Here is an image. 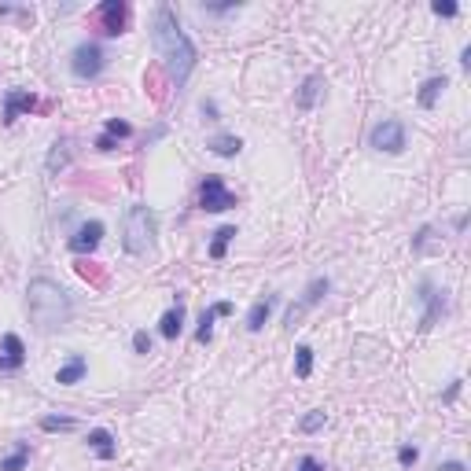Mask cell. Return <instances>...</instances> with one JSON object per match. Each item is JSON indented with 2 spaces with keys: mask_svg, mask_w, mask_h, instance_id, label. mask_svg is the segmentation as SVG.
Wrapping results in <instances>:
<instances>
[{
  "mask_svg": "<svg viewBox=\"0 0 471 471\" xmlns=\"http://www.w3.org/2000/svg\"><path fill=\"white\" fill-rule=\"evenodd\" d=\"M151 41H155V52L166 63V74L173 77V85H184L188 74L196 70V44L188 41V34L177 23V15L170 4H158L155 8V19H151Z\"/></svg>",
  "mask_w": 471,
  "mask_h": 471,
  "instance_id": "6da1fadb",
  "label": "cell"
},
{
  "mask_svg": "<svg viewBox=\"0 0 471 471\" xmlns=\"http://www.w3.org/2000/svg\"><path fill=\"white\" fill-rule=\"evenodd\" d=\"M26 313L34 320V328L41 335H48V332H59L63 324H70L74 302L56 280L37 276V280H30V287H26Z\"/></svg>",
  "mask_w": 471,
  "mask_h": 471,
  "instance_id": "7a4b0ae2",
  "label": "cell"
},
{
  "mask_svg": "<svg viewBox=\"0 0 471 471\" xmlns=\"http://www.w3.org/2000/svg\"><path fill=\"white\" fill-rule=\"evenodd\" d=\"M122 247L129 254H148L155 247V214L151 206H129L125 218H122Z\"/></svg>",
  "mask_w": 471,
  "mask_h": 471,
  "instance_id": "3957f363",
  "label": "cell"
},
{
  "mask_svg": "<svg viewBox=\"0 0 471 471\" xmlns=\"http://www.w3.org/2000/svg\"><path fill=\"white\" fill-rule=\"evenodd\" d=\"M107 67V56H103V48L100 44H92V41H81L74 52H70V74L77 81H92V77H100Z\"/></svg>",
  "mask_w": 471,
  "mask_h": 471,
  "instance_id": "277c9868",
  "label": "cell"
},
{
  "mask_svg": "<svg viewBox=\"0 0 471 471\" xmlns=\"http://www.w3.org/2000/svg\"><path fill=\"white\" fill-rule=\"evenodd\" d=\"M199 206L210 210V214H221V210H232L236 206V196L229 191V184H225L218 173H206L203 184H199Z\"/></svg>",
  "mask_w": 471,
  "mask_h": 471,
  "instance_id": "5b68a950",
  "label": "cell"
},
{
  "mask_svg": "<svg viewBox=\"0 0 471 471\" xmlns=\"http://www.w3.org/2000/svg\"><path fill=\"white\" fill-rule=\"evenodd\" d=\"M368 144H372L376 151L401 155V151H405V125H401V122H394V118H387V122H379V125H372Z\"/></svg>",
  "mask_w": 471,
  "mask_h": 471,
  "instance_id": "8992f818",
  "label": "cell"
},
{
  "mask_svg": "<svg viewBox=\"0 0 471 471\" xmlns=\"http://www.w3.org/2000/svg\"><path fill=\"white\" fill-rule=\"evenodd\" d=\"M96 23H100L103 37H122L125 26H129V4L125 0H103L96 8Z\"/></svg>",
  "mask_w": 471,
  "mask_h": 471,
  "instance_id": "52a82bcc",
  "label": "cell"
},
{
  "mask_svg": "<svg viewBox=\"0 0 471 471\" xmlns=\"http://www.w3.org/2000/svg\"><path fill=\"white\" fill-rule=\"evenodd\" d=\"M100 239H103V221H85L67 243H70L74 254H92L96 247H100Z\"/></svg>",
  "mask_w": 471,
  "mask_h": 471,
  "instance_id": "ba28073f",
  "label": "cell"
},
{
  "mask_svg": "<svg viewBox=\"0 0 471 471\" xmlns=\"http://www.w3.org/2000/svg\"><path fill=\"white\" fill-rule=\"evenodd\" d=\"M37 107V100L30 92H23V89H11L8 96H4V125H15V118L23 115V111H34Z\"/></svg>",
  "mask_w": 471,
  "mask_h": 471,
  "instance_id": "9c48e42d",
  "label": "cell"
},
{
  "mask_svg": "<svg viewBox=\"0 0 471 471\" xmlns=\"http://www.w3.org/2000/svg\"><path fill=\"white\" fill-rule=\"evenodd\" d=\"M420 291H424V302H427V313H424V320H420V332H427L431 324L446 313V295H442V291H434L427 280L420 284Z\"/></svg>",
  "mask_w": 471,
  "mask_h": 471,
  "instance_id": "30bf717a",
  "label": "cell"
},
{
  "mask_svg": "<svg viewBox=\"0 0 471 471\" xmlns=\"http://www.w3.org/2000/svg\"><path fill=\"white\" fill-rule=\"evenodd\" d=\"M324 89H328V85H324V77H320V74H310V77L302 81L299 96H295V107H299V111H313L317 100L324 96Z\"/></svg>",
  "mask_w": 471,
  "mask_h": 471,
  "instance_id": "8fae6325",
  "label": "cell"
},
{
  "mask_svg": "<svg viewBox=\"0 0 471 471\" xmlns=\"http://www.w3.org/2000/svg\"><path fill=\"white\" fill-rule=\"evenodd\" d=\"M26 361V346H23V339L8 332L4 335V357H0V372H15V368H23Z\"/></svg>",
  "mask_w": 471,
  "mask_h": 471,
  "instance_id": "7c38bea8",
  "label": "cell"
},
{
  "mask_svg": "<svg viewBox=\"0 0 471 471\" xmlns=\"http://www.w3.org/2000/svg\"><path fill=\"white\" fill-rule=\"evenodd\" d=\"M229 313H232V302H214L210 310H203V317H199V332H196L199 343H210V339H214V317H229Z\"/></svg>",
  "mask_w": 471,
  "mask_h": 471,
  "instance_id": "4fadbf2b",
  "label": "cell"
},
{
  "mask_svg": "<svg viewBox=\"0 0 471 471\" xmlns=\"http://www.w3.org/2000/svg\"><path fill=\"white\" fill-rule=\"evenodd\" d=\"M85 372H89V361H85L81 353H74L70 361L56 372V383H59V387H74V383H81V379H85Z\"/></svg>",
  "mask_w": 471,
  "mask_h": 471,
  "instance_id": "5bb4252c",
  "label": "cell"
},
{
  "mask_svg": "<svg viewBox=\"0 0 471 471\" xmlns=\"http://www.w3.org/2000/svg\"><path fill=\"white\" fill-rule=\"evenodd\" d=\"M89 449H96V457L100 460H115L118 457V446H115V438H111V431H103V427H96V431H89Z\"/></svg>",
  "mask_w": 471,
  "mask_h": 471,
  "instance_id": "9a60e30c",
  "label": "cell"
},
{
  "mask_svg": "<svg viewBox=\"0 0 471 471\" xmlns=\"http://www.w3.org/2000/svg\"><path fill=\"white\" fill-rule=\"evenodd\" d=\"M181 328H184V306L177 302L173 310H166V313H162V320H158V332L166 335V339H177V335H181Z\"/></svg>",
  "mask_w": 471,
  "mask_h": 471,
  "instance_id": "2e32d148",
  "label": "cell"
},
{
  "mask_svg": "<svg viewBox=\"0 0 471 471\" xmlns=\"http://www.w3.org/2000/svg\"><path fill=\"white\" fill-rule=\"evenodd\" d=\"M210 151H214L218 158H236V155L243 151V140L232 137V133H221V137L210 140Z\"/></svg>",
  "mask_w": 471,
  "mask_h": 471,
  "instance_id": "e0dca14e",
  "label": "cell"
},
{
  "mask_svg": "<svg viewBox=\"0 0 471 471\" xmlns=\"http://www.w3.org/2000/svg\"><path fill=\"white\" fill-rule=\"evenodd\" d=\"M449 85V81H446V74L442 77H427L424 81V89H420V96H416V100H420V107H424V111H431L434 103H438V96H442V89Z\"/></svg>",
  "mask_w": 471,
  "mask_h": 471,
  "instance_id": "ac0fdd59",
  "label": "cell"
},
{
  "mask_svg": "<svg viewBox=\"0 0 471 471\" xmlns=\"http://www.w3.org/2000/svg\"><path fill=\"white\" fill-rule=\"evenodd\" d=\"M328 291H332V280H328V276H317V280H310V287H306L302 291V310H310V306H317L324 295H328Z\"/></svg>",
  "mask_w": 471,
  "mask_h": 471,
  "instance_id": "d6986e66",
  "label": "cell"
},
{
  "mask_svg": "<svg viewBox=\"0 0 471 471\" xmlns=\"http://www.w3.org/2000/svg\"><path fill=\"white\" fill-rule=\"evenodd\" d=\"M269 310H272V299H258L247 313V332H262L265 320H269Z\"/></svg>",
  "mask_w": 471,
  "mask_h": 471,
  "instance_id": "ffe728a7",
  "label": "cell"
},
{
  "mask_svg": "<svg viewBox=\"0 0 471 471\" xmlns=\"http://www.w3.org/2000/svg\"><path fill=\"white\" fill-rule=\"evenodd\" d=\"M67 162H70V140H56V144H52V151H48V162H44L48 173H59L63 166H67Z\"/></svg>",
  "mask_w": 471,
  "mask_h": 471,
  "instance_id": "44dd1931",
  "label": "cell"
},
{
  "mask_svg": "<svg viewBox=\"0 0 471 471\" xmlns=\"http://www.w3.org/2000/svg\"><path fill=\"white\" fill-rule=\"evenodd\" d=\"M26 464H30V442H19L11 449V457L0 460V471H23Z\"/></svg>",
  "mask_w": 471,
  "mask_h": 471,
  "instance_id": "7402d4cb",
  "label": "cell"
},
{
  "mask_svg": "<svg viewBox=\"0 0 471 471\" xmlns=\"http://www.w3.org/2000/svg\"><path fill=\"white\" fill-rule=\"evenodd\" d=\"M236 239V225H225V229L214 232V243H210V258H225V251H229V243Z\"/></svg>",
  "mask_w": 471,
  "mask_h": 471,
  "instance_id": "603a6c76",
  "label": "cell"
},
{
  "mask_svg": "<svg viewBox=\"0 0 471 471\" xmlns=\"http://www.w3.org/2000/svg\"><path fill=\"white\" fill-rule=\"evenodd\" d=\"M324 424H328V413H324V409H313V413H306V416L299 420V431H302V434H317Z\"/></svg>",
  "mask_w": 471,
  "mask_h": 471,
  "instance_id": "cb8c5ba5",
  "label": "cell"
},
{
  "mask_svg": "<svg viewBox=\"0 0 471 471\" xmlns=\"http://www.w3.org/2000/svg\"><path fill=\"white\" fill-rule=\"evenodd\" d=\"M295 372H299V379H310V372H313V350L310 346L295 350Z\"/></svg>",
  "mask_w": 471,
  "mask_h": 471,
  "instance_id": "d4e9b609",
  "label": "cell"
},
{
  "mask_svg": "<svg viewBox=\"0 0 471 471\" xmlns=\"http://www.w3.org/2000/svg\"><path fill=\"white\" fill-rule=\"evenodd\" d=\"M77 424L74 416H44L41 420V431H70Z\"/></svg>",
  "mask_w": 471,
  "mask_h": 471,
  "instance_id": "484cf974",
  "label": "cell"
},
{
  "mask_svg": "<svg viewBox=\"0 0 471 471\" xmlns=\"http://www.w3.org/2000/svg\"><path fill=\"white\" fill-rule=\"evenodd\" d=\"M129 133H133V125H129V122H118V118H111L107 122V129H103V137H111V140H122V137H129Z\"/></svg>",
  "mask_w": 471,
  "mask_h": 471,
  "instance_id": "4316f807",
  "label": "cell"
},
{
  "mask_svg": "<svg viewBox=\"0 0 471 471\" xmlns=\"http://www.w3.org/2000/svg\"><path fill=\"white\" fill-rule=\"evenodd\" d=\"M416 460H420V449H416V446H401V449H398V464H401V467H413Z\"/></svg>",
  "mask_w": 471,
  "mask_h": 471,
  "instance_id": "83f0119b",
  "label": "cell"
},
{
  "mask_svg": "<svg viewBox=\"0 0 471 471\" xmlns=\"http://www.w3.org/2000/svg\"><path fill=\"white\" fill-rule=\"evenodd\" d=\"M431 11H434V15H442V19H453V15H457L460 8H457V4H449V0H434Z\"/></svg>",
  "mask_w": 471,
  "mask_h": 471,
  "instance_id": "f1b7e54d",
  "label": "cell"
},
{
  "mask_svg": "<svg viewBox=\"0 0 471 471\" xmlns=\"http://www.w3.org/2000/svg\"><path fill=\"white\" fill-rule=\"evenodd\" d=\"M133 350H137V353H151V335H148V332H137V335H133Z\"/></svg>",
  "mask_w": 471,
  "mask_h": 471,
  "instance_id": "f546056e",
  "label": "cell"
},
{
  "mask_svg": "<svg viewBox=\"0 0 471 471\" xmlns=\"http://www.w3.org/2000/svg\"><path fill=\"white\" fill-rule=\"evenodd\" d=\"M239 4H203V11L206 15H229V11H236Z\"/></svg>",
  "mask_w": 471,
  "mask_h": 471,
  "instance_id": "4dcf8cb0",
  "label": "cell"
},
{
  "mask_svg": "<svg viewBox=\"0 0 471 471\" xmlns=\"http://www.w3.org/2000/svg\"><path fill=\"white\" fill-rule=\"evenodd\" d=\"M299 471H324V464H320L317 457H302V460H299Z\"/></svg>",
  "mask_w": 471,
  "mask_h": 471,
  "instance_id": "1f68e13d",
  "label": "cell"
},
{
  "mask_svg": "<svg viewBox=\"0 0 471 471\" xmlns=\"http://www.w3.org/2000/svg\"><path fill=\"white\" fill-rule=\"evenodd\" d=\"M203 115H206V122H218V103L214 100H203Z\"/></svg>",
  "mask_w": 471,
  "mask_h": 471,
  "instance_id": "d6a6232c",
  "label": "cell"
},
{
  "mask_svg": "<svg viewBox=\"0 0 471 471\" xmlns=\"http://www.w3.org/2000/svg\"><path fill=\"white\" fill-rule=\"evenodd\" d=\"M434 471H467V467H464L460 460H446V464H438Z\"/></svg>",
  "mask_w": 471,
  "mask_h": 471,
  "instance_id": "836d02e7",
  "label": "cell"
},
{
  "mask_svg": "<svg viewBox=\"0 0 471 471\" xmlns=\"http://www.w3.org/2000/svg\"><path fill=\"white\" fill-rule=\"evenodd\" d=\"M460 67H464V70L471 67V48H464V52H460Z\"/></svg>",
  "mask_w": 471,
  "mask_h": 471,
  "instance_id": "e575fe53",
  "label": "cell"
}]
</instances>
